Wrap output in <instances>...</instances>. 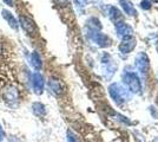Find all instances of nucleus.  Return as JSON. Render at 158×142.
I'll return each mask as SVG.
<instances>
[{
    "label": "nucleus",
    "instance_id": "1",
    "mask_svg": "<svg viewBox=\"0 0 158 142\" xmlns=\"http://www.w3.org/2000/svg\"><path fill=\"white\" fill-rule=\"evenodd\" d=\"M109 93L111 95L112 100L118 104H122V103H124L130 98V94L126 91V89L122 88L119 84H116V83L110 85Z\"/></svg>",
    "mask_w": 158,
    "mask_h": 142
},
{
    "label": "nucleus",
    "instance_id": "2",
    "mask_svg": "<svg viewBox=\"0 0 158 142\" xmlns=\"http://www.w3.org/2000/svg\"><path fill=\"white\" fill-rule=\"evenodd\" d=\"M124 83L127 85V88L131 90L132 93L138 94L142 90V83L139 81V77L135 72H125L123 75Z\"/></svg>",
    "mask_w": 158,
    "mask_h": 142
},
{
    "label": "nucleus",
    "instance_id": "3",
    "mask_svg": "<svg viewBox=\"0 0 158 142\" xmlns=\"http://www.w3.org/2000/svg\"><path fill=\"white\" fill-rule=\"evenodd\" d=\"M2 98L10 104L15 103L19 100V90L13 85H7L2 89Z\"/></svg>",
    "mask_w": 158,
    "mask_h": 142
},
{
    "label": "nucleus",
    "instance_id": "4",
    "mask_svg": "<svg viewBox=\"0 0 158 142\" xmlns=\"http://www.w3.org/2000/svg\"><path fill=\"white\" fill-rule=\"evenodd\" d=\"M19 23H20V26L24 28V31L26 33L31 34V36H34V34L37 33V26H35L34 21L31 18L25 17V15H20Z\"/></svg>",
    "mask_w": 158,
    "mask_h": 142
},
{
    "label": "nucleus",
    "instance_id": "5",
    "mask_svg": "<svg viewBox=\"0 0 158 142\" xmlns=\"http://www.w3.org/2000/svg\"><path fill=\"white\" fill-rule=\"evenodd\" d=\"M135 65L140 74H146L148 70H149V58L145 54H139L136 58L135 62Z\"/></svg>",
    "mask_w": 158,
    "mask_h": 142
},
{
    "label": "nucleus",
    "instance_id": "6",
    "mask_svg": "<svg viewBox=\"0 0 158 142\" xmlns=\"http://www.w3.org/2000/svg\"><path fill=\"white\" fill-rule=\"evenodd\" d=\"M44 84H45V81H44V77L41 76V74L34 72L32 75V87L34 93L38 95L41 94L44 90Z\"/></svg>",
    "mask_w": 158,
    "mask_h": 142
},
{
    "label": "nucleus",
    "instance_id": "7",
    "mask_svg": "<svg viewBox=\"0 0 158 142\" xmlns=\"http://www.w3.org/2000/svg\"><path fill=\"white\" fill-rule=\"evenodd\" d=\"M136 46V39L133 37H126L119 45V50L123 54H130Z\"/></svg>",
    "mask_w": 158,
    "mask_h": 142
},
{
    "label": "nucleus",
    "instance_id": "8",
    "mask_svg": "<svg viewBox=\"0 0 158 142\" xmlns=\"http://www.w3.org/2000/svg\"><path fill=\"white\" fill-rule=\"evenodd\" d=\"M90 38L92 39L93 43H96L100 47H105L110 45V39L106 37L105 34L100 33V32H94L90 36Z\"/></svg>",
    "mask_w": 158,
    "mask_h": 142
},
{
    "label": "nucleus",
    "instance_id": "9",
    "mask_svg": "<svg viewBox=\"0 0 158 142\" xmlns=\"http://www.w3.org/2000/svg\"><path fill=\"white\" fill-rule=\"evenodd\" d=\"M48 88L54 95H60L64 93V85L63 83L57 78H50L48 80Z\"/></svg>",
    "mask_w": 158,
    "mask_h": 142
},
{
    "label": "nucleus",
    "instance_id": "10",
    "mask_svg": "<svg viewBox=\"0 0 158 142\" xmlns=\"http://www.w3.org/2000/svg\"><path fill=\"white\" fill-rule=\"evenodd\" d=\"M116 30H117V33L120 37H132V28L125 23H117L116 24Z\"/></svg>",
    "mask_w": 158,
    "mask_h": 142
},
{
    "label": "nucleus",
    "instance_id": "11",
    "mask_svg": "<svg viewBox=\"0 0 158 142\" xmlns=\"http://www.w3.org/2000/svg\"><path fill=\"white\" fill-rule=\"evenodd\" d=\"M1 14H2V18L8 23V25L12 27L13 30H18L19 28V24H18V20L14 18V15L8 10H2L1 11Z\"/></svg>",
    "mask_w": 158,
    "mask_h": 142
},
{
    "label": "nucleus",
    "instance_id": "12",
    "mask_svg": "<svg viewBox=\"0 0 158 142\" xmlns=\"http://www.w3.org/2000/svg\"><path fill=\"white\" fill-rule=\"evenodd\" d=\"M32 110H33V114L38 117H44L46 115V108L43 103L40 102H34L32 104Z\"/></svg>",
    "mask_w": 158,
    "mask_h": 142
},
{
    "label": "nucleus",
    "instance_id": "13",
    "mask_svg": "<svg viewBox=\"0 0 158 142\" xmlns=\"http://www.w3.org/2000/svg\"><path fill=\"white\" fill-rule=\"evenodd\" d=\"M31 64L32 67L35 70H40L41 67H43V62H41V58H40L39 54L37 51H33L31 54Z\"/></svg>",
    "mask_w": 158,
    "mask_h": 142
},
{
    "label": "nucleus",
    "instance_id": "14",
    "mask_svg": "<svg viewBox=\"0 0 158 142\" xmlns=\"http://www.w3.org/2000/svg\"><path fill=\"white\" fill-rule=\"evenodd\" d=\"M120 5L124 8L126 14H129V15H136L137 14L136 8L133 7V5H132L130 1H127V0H120Z\"/></svg>",
    "mask_w": 158,
    "mask_h": 142
},
{
    "label": "nucleus",
    "instance_id": "15",
    "mask_svg": "<svg viewBox=\"0 0 158 142\" xmlns=\"http://www.w3.org/2000/svg\"><path fill=\"white\" fill-rule=\"evenodd\" d=\"M109 17H110V19L113 20L114 23H118V21L122 20V18H123V15H122V13H120V11H119L118 8H116V7H111V8H110Z\"/></svg>",
    "mask_w": 158,
    "mask_h": 142
},
{
    "label": "nucleus",
    "instance_id": "16",
    "mask_svg": "<svg viewBox=\"0 0 158 142\" xmlns=\"http://www.w3.org/2000/svg\"><path fill=\"white\" fill-rule=\"evenodd\" d=\"M87 26L90 27V28H92L94 31H98L102 28V25H100V21L98 19H96V18H91V19H89L87 21Z\"/></svg>",
    "mask_w": 158,
    "mask_h": 142
},
{
    "label": "nucleus",
    "instance_id": "17",
    "mask_svg": "<svg viewBox=\"0 0 158 142\" xmlns=\"http://www.w3.org/2000/svg\"><path fill=\"white\" fill-rule=\"evenodd\" d=\"M140 5H142V8H144V10H150L151 8V4L148 0H143Z\"/></svg>",
    "mask_w": 158,
    "mask_h": 142
},
{
    "label": "nucleus",
    "instance_id": "18",
    "mask_svg": "<svg viewBox=\"0 0 158 142\" xmlns=\"http://www.w3.org/2000/svg\"><path fill=\"white\" fill-rule=\"evenodd\" d=\"M67 142H78L71 131H67Z\"/></svg>",
    "mask_w": 158,
    "mask_h": 142
},
{
    "label": "nucleus",
    "instance_id": "19",
    "mask_svg": "<svg viewBox=\"0 0 158 142\" xmlns=\"http://www.w3.org/2000/svg\"><path fill=\"white\" fill-rule=\"evenodd\" d=\"M57 1V4L59 5V6H66L67 5V0H56Z\"/></svg>",
    "mask_w": 158,
    "mask_h": 142
},
{
    "label": "nucleus",
    "instance_id": "20",
    "mask_svg": "<svg viewBox=\"0 0 158 142\" xmlns=\"http://www.w3.org/2000/svg\"><path fill=\"white\" fill-rule=\"evenodd\" d=\"M4 136H5V133H4V130H2L1 126H0V142L4 140Z\"/></svg>",
    "mask_w": 158,
    "mask_h": 142
},
{
    "label": "nucleus",
    "instance_id": "21",
    "mask_svg": "<svg viewBox=\"0 0 158 142\" xmlns=\"http://www.w3.org/2000/svg\"><path fill=\"white\" fill-rule=\"evenodd\" d=\"M4 1H5V4L8 5V6H13V4H14L13 0H4Z\"/></svg>",
    "mask_w": 158,
    "mask_h": 142
},
{
    "label": "nucleus",
    "instance_id": "22",
    "mask_svg": "<svg viewBox=\"0 0 158 142\" xmlns=\"http://www.w3.org/2000/svg\"><path fill=\"white\" fill-rule=\"evenodd\" d=\"M76 1L78 2L79 5H81V6H84V5H85V4H86V1H87V0H76Z\"/></svg>",
    "mask_w": 158,
    "mask_h": 142
},
{
    "label": "nucleus",
    "instance_id": "23",
    "mask_svg": "<svg viewBox=\"0 0 158 142\" xmlns=\"http://www.w3.org/2000/svg\"><path fill=\"white\" fill-rule=\"evenodd\" d=\"M2 52H4V50H2V44L0 43V56L2 54Z\"/></svg>",
    "mask_w": 158,
    "mask_h": 142
},
{
    "label": "nucleus",
    "instance_id": "24",
    "mask_svg": "<svg viewBox=\"0 0 158 142\" xmlns=\"http://www.w3.org/2000/svg\"><path fill=\"white\" fill-rule=\"evenodd\" d=\"M156 49H157V51H158V41H157V44H156Z\"/></svg>",
    "mask_w": 158,
    "mask_h": 142
},
{
    "label": "nucleus",
    "instance_id": "25",
    "mask_svg": "<svg viewBox=\"0 0 158 142\" xmlns=\"http://www.w3.org/2000/svg\"><path fill=\"white\" fill-rule=\"evenodd\" d=\"M152 1H153V2H158V0H152Z\"/></svg>",
    "mask_w": 158,
    "mask_h": 142
}]
</instances>
